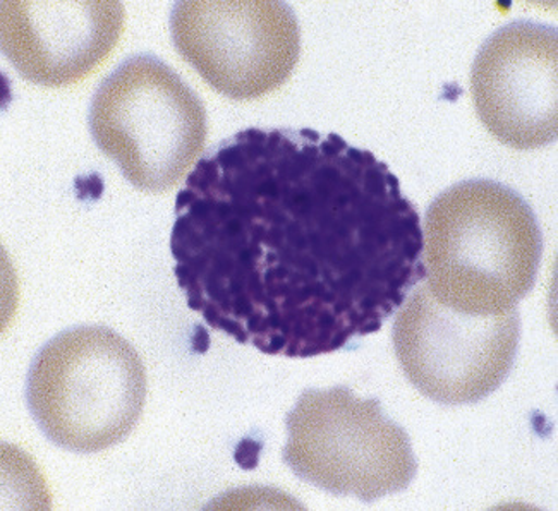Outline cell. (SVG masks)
I'll return each instance as SVG.
<instances>
[{
  "label": "cell",
  "instance_id": "8992f818",
  "mask_svg": "<svg viewBox=\"0 0 558 511\" xmlns=\"http://www.w3.org/2000/svg\"><path fill=\"white\" fill-rule=\"evenodd\" d=\"M519 334L518 311L464 315L440 304L426 283L397 309L392 331L405 378L444 405L476 403L494 393L514 366Z\"/></svg>",
  "mask_w": 558,
  "mask_h": 511
},
{
  "label": "cell",
  "instance_id": "3957f363",
  "mask_svg": "<svg viewBox=\"0 0 558 511\" xmlns=\"http://www.w3.org/2000/svg\"><path fill=\"white\" fill-rule=\"evenodd\" d=\"M26 399L53 445L98 453L121 443L138 424L146 400L145 364L110 328H71L38 352Z\"/></svg>",
  "mask_w": 558,
  "mask_h": 511
},
{
  "label": "cell",
  "instance_id": "ba28073f",
  "mask_svg": "<svg viewBox=\"0 0 558 511\" xmlns=\"http://www.w3.org/2000/svg\"><path fill=\"white\" fill-rule=\"evenodd\" d=\"M474 106L488 133L515 149L558 136V32L512 21L482 45L471 73Z\"/></svg>",
  "mask_w": 558,
  "mask_h": 511
},
{
  "label": "cell",
  "instance_id": "52a82bcc",
  "mask_svg": "<svg viewBox=\"0 0 558 511\" xmlns=\"http://www.w3.org/2000/svg\"><path fill=\"white\" fill-rule=\"evenodd\" d=\"M170 32L182 59L232 100L265 97L300 61V25L280 0H181Z\"/></svg>",
  "mask_w": 558,
  "mask_h": 511
},
{
  "label": "cell",
  "instance_id": "5b68a950",
  "mask_svg": "<svg viewBox=\"0 0 558 511\" xmlns=\"http://www.w3.org/2000/svg\"><path fill=\"white\" fill-rule=\"evenodd\" d=\"M282 459L301 480L372 503L408 489L417 472L408 433L380 402L349 388L306 390L289 412Z\"/></svg>",
  "mask_w": 558,
  "mask_h": 511
},
{
  "label": "cell",
  "instance_id": "9c48e42d",
  "mask_svg": "<svg viewBox=\"0 0 558 511\" xmlns=\"http://www.w3.org/2000/svg\"><path fill=\"white\" fill-rule=\"evenodd\" d=\"M124 32L116 0H4L0 45L17 73L41 86H70L100 68Z\"/></svg>",
  "mask_w": 558,
  "mask_h": 511
},
{
  "label": "cell",
  "instance_id": "6da1fadb",
  "mask_svg": "<svg viewBox=\"0 0 558 511\" xmlns=\"http://www.w3.org/2000/svg\"><path fill=\"white\" fill-rule=\"evenodd\" d=\"M170 253L210 330L291 358L352 349L426 278L420 214L392 170L306 127L208 149L175 197Z\"/></svg>",
  "mask_w": 558,
  "mask_h": 511
},
{
  "label": "cell",
  "instance_id": "7a4b0ae2",
  "mask_svg": "<svg viewBox=\"0 0 558 511\" xmlns=\"http://www.w3.org/2000/svg\"><path fill=\"white\" fill-rule=\"evenodd\" d=\"M542 253L531 206L500 182H461L426 211V285L449 309L474 316L515 309L533 289Z\"/></svg>",
  "mask_w": 558,
  "mask_h": 511
},
{
  "label": "cell",
  "instance_id": "277c9868",
  "mask_svg": "<svg viewBox=\"0 0 558 511\" xmlns=\"http://www.w3.org/2000/svg\"><path fill=\"white\" fill-rule=\"evenodd\" d=\"M89 131L136 190L166 193L202 155L207 112L166 62L134 56L98 86Z\"/></svg>",
  "mask_w": 558,
  "mask_h": 511
}]
</instances>
